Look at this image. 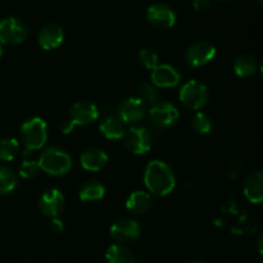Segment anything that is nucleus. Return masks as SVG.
Wrapping results in <instances>:
<instances>
[{"label": "nucleus", "instance_id": "f257e3e1", "mask_svg": "<svg viewBox=\"0 0 263 263\" xmlns=\"http://www.w3.org/2000/svg\"><path fill=\"white\" fill-rule=\"evenodd\" d=\"M144 182L149 193L159 197L168 195L176 185L174 170L163 161L153 159L146 166L144 172Z\"/></svg>", "mask_w": 263, "mask_h": 263}, {"label": "nucleus", "instance_id": "f03ea898", "mask_svg": "<svg viewBox=\"0 0 263 263\" xmlns=\"http://www.w3.org/2000/svg\"><path fill=\"white\" fill-rule=\"evenodd\" d=\"M37 163L41 171L45 174L51 176H63L71 170L72 159L64 149L49 146L40 154Z\"/></svg>", "mask_w": 263, "mask_h": 263}, {"label": "nucleus", "instance_id": "7ed1b4c3", "mask_svg": "<svg viewBox=\"0 0 263 263\" xmlns=\"http://www.w3.org/2000/svg\"><path fill=\"white\" fill-rule=\"evenodd\" d=\"M21 140L25 146V156L39 151L48 140V126L40 117H32L26 121L21 127Z\"/></svg>", "mask_w": 263, "mask_h": 263}, {"label": "nucleus", "instance_id": "20e7f679", "mask_svg": "<svg viewBox=\"0 0 263 263\" xmlns=\"http://www.w3.org/2000/svg\"><path fill=\"white\" fill-rule=\"evenodd\" d=\"M99 116L97 105L90 102H77L68 112V120L62 123L63 134H71L76 126H85L94 122Z\"/></svg>", "mask_w": 263, "mask_h": 263}, {"label": "nucleus", "instance_id": "39448f33", "mask_svg": "<svg viewBox=\"0 0 263 263\" xmlns=\"http://www.w3.org/2000/svg\"><path fill=\"white\" fill-rule=\"evenodd\" d=\"M180 102L192 110H199L207 104L208 89L204 84L198 80H190L185 82L179 92Z\"/></svg>", "mask_w": 263, "mask_h": 263}, {"label": "nucleus", "instance_id": "423d86ee", "mask_svg": "<svg viewBox=\"0 0 263 263\" xmlns=\"http://www.w3.org/2000/svg\"><path fill=\"white\" fill-rule=\"evenodd\" d=\"M27 35V25L20 18L7 17L0 21V44L18 45L26 40Z\"/></svg>", "mask_w": 263, "mask_h": 263}, {"label": "nucleus", "instance_id": "0eeeda50", "mask_svg": "<svg viewBox=\"0 0 263 263\" xmlns=\"http://www.w3.org/2000/svg\"><path fill=\"white\" fill-rule=\"evenodd\" d=\"M216 57V46L207 40L193 43L185 53V59L190 67H203L213 61Z\"/></svg>", "mask_w": 263, "mask_h": 263}, {"label": "nucleus", "instance_id": "6e6552de", "mask_svg": "<svg viewBox=\"0 0 263 263\" xmlns=\"http://www.w3.org/2000/svg\"><path fill=\"white\" fill-rule=\"evenodd\" d=\"M146 20L158 30H168L176 23V13L164 3H154L146 9Z\"/></svg>", "mask_w": 263, "mask_h": 263}, {"label": "nucleus", "instance_id": "1a4fd4ad", "mask_svg": "<svg viewBox=\"0 0 263 263\" xmlns=\"http://www.w3.org/2000/svg\"><path fill=\"white\" fill-rule=\"evenodd\" d=\"M149 117L156 127L167 128L174 126L180 117L179 109L168 102H158L149 109Z\"/></svg>", "mask_w": 263, "mask_h": 263}, {"label": "nucleus", "instance_id": "9d476101", "mask_svg": "<svg viewBox=\"0 0 263 263\" xmlns=\"http://www.w3.org/2000/svg\"><path fill=\"white\" fill-rule=\"evenodd\" d=\"M123 141H125L126 148L131 153L138 154V156L148 153L152 148L151 134L144 127H139V126L128 128L123 136Z\"/></svg>", "mask_w": 263, "mask_h": 263}, {"label": "nucleus", "instance_id": "9b49d317", "mask_svg": "<svg viewBox=\"0 0 263 263\" xmlns=\"http://www.w3.org/2000/svg\"><path fill=\"white\" fill-rule=\"evenodd\" d=\"M64 207H66V199L58 189L45 190L39 199V208L46 217L57 218L63 212Z\"/></svg>", "mask_w": 263, "mask_h": 263}, {"label": "nucleus", "instance_id": "f8f14e48", "mask_svg": "<svg viewBox=\"0 0 263 263\" xmlns=\"http://www.w3.org/2000/svg\"><path fill=\"white\" fill-rule=\"evenodd\" d=\"M110 235L120 244L133 243L140 236V225L133 218H120L110 228Z\"/></svg>", "mask_w": 263, "mask_h": 263}, {"label": "nucleus", "instance_id": "ddd939ff", "mask_svg": "<svg viewBox=\"0 0 263 263\" xmlns=\"http://www.w3.org/2000/svg\"><path fill=\"white\" fill-rule=\"evenodd\" d=\"M118 118L126 123H136L146 115V105L139 98H128L117 108Z\"/></svg>", "mask_w": 263, "mask_h": 263}, {"label": "nucleus", "instance_id": "4468645a", "mask_svg": "<svg viewBox=\"0 0 263 263\" xmlns=\"http://www.w3.org/2000/svg\"><path fill=\"white\" fill-rule=\"evenodd\" d=\"M152 84L156 87H174L181 81V74L171 64H158L154 69H152Z\"/></svg>", "mask_w": 263, "mask_h": 263}, {"label": "nucleus", "instance_id": "2eb2a0df", "mask_svg": "<svg viewBox=\"0 0 263 263\" xmlns=\"http://www.w3.org/2000/svg\"><path fill=\"white\" fill-rule=\"evenodd\" d=\"M64 40V31L57 23H48L43 26L37 35L39 45L44 50H54L62 45Z\"/></svg>", "mask_w": 263, "mask_h": 263}, {"label": "nucleus", "instance_id": "dca6fc26", "mask_svg": "<svg viewBox=\"0 0 263 263\" xmlns=\"http://www.w3.org/2000/svg\"><path fill=\"white\" fill-rule=\"evenodd\" d=\"M108 161H109L108 154L104 151L98 148L86 149L80 156V163H81L82 168L91 172H97L104 168L107 166Z\"/></svg>", "mask_w": 263, "mask_h": 263}, {"label": "nucleus", "instance_id": "f3484780", "mask_svg": "<svg viewBox=\"0 0 263 263\" xmlns=\"http://www.w3.org/2000/svg\"><path fill=\"white\" fill-rule=\"evenodd\" d=\"M244 195L252 203L263 202V172L254 171L244 181Z\"/></svg>", "mask_w": 263, "mask_h": 263}, {"label": "nucleus", "instance_id": "a211bd4d", "mask_svg": "<svg viewBox=\"0 0 263 263\" xmlns=\"http://www.w3.org/2000/svg\"><path fill=\"white\" fill-rule=\"evenodd\" d=\"M126 207L134 215H144L152 208V197L149 195V193L136 190V192L131 193L130 197L127 198Z\"/></svg>", "mask_w": 263, "mask_h": 263}, {"label": "nucleus", "instance_id": "6ab92c4d", "mask_svg": "<svg viewBox=\"0 0 263 263\" xmlns=\"http://www.w3.org/2000/svg\"><path fill=\"white\" fill-rule=\"evenodd\" d=\"M99 130L105 139L109 140H120L125 136L126 130L123 122L118 117H107L102 121Z\"/></svg>", "mask_w": 263, "mask_h": 263}, {"label": "nucleus", "instance_id": "aec40b11", "mask_svg": "<svg viewBox=\"0 0 263 263\" xmlns=\"http://www.w3.org/2000/svg\"><path fill=\"white\" fill-rule=\"evenodd\" d=\"M234 71L239 77H252L258 71V62L253 55L249 54H241L234 62Z\"/></svg>", "mask_w": 263, "mask_h": 263}, {"label": "nucleus", "instance_id": "412c9836", "mask_svg": "<svg viewBox=\"0 0 263 263\" xmlns=\"http://www.w3.org/2000/svg\"><path fill=\"white\" fill-rule=\"evenodd\" d=\"M107 263H135L133 252L122 244H113L105 252Z\"/></svg>", "mask_w": 263, "mask_h": 263}, {"label": "nucleus", "instance_id": "4be33fe9", "mask_svg": "<svg viewBox=\"0 0 263 263\" xmlns=\"http://www.w3.org/2000/svg\"><path fill=\"white\" fill-rule=\"evenodd\" d=\"M105 195V187L99 181H89L80 189L79 197L82 202H98Z\"/></svg>", "mask_w": 263, "mask_h": 263}, {"label": "nucleus", "instance_id": "5701e85b", "mask_svg": "<svg viewBox=\"0 0 263 263\" xmlns=\"http://www.w3.org/2000/svg\"><path fill=\"white\" fill-rule=\"evenodd\" d=\"M17 186V174L8 166H0V194L12 193Z\"/></svg>", "mask_w": 263, "mask_h": 263}, {"label": "nucleus", "instance_id": "b1692460", "mask_svg": "<svg viewBox=\"0 0 263 263\" xmlns=\"http://www.w3.org/2000/svg\"><path fill=\"white\" fill-rule=\"evenodd\" d=\"M20 151V144L14 138H4L0 140V162H10Z\"/></svg>", "mask_w": 263, "mask_h": 263}, {"label": "nucleus", "instance_id": "393cba45", "mask_svg": "<svg viewBox=\"0 0 263 263\" xmlns=\"http://www.w3.org/2000/svg\"><path fill=\"white\" fill-rule=\"evenodd\" d=\"M144 104H151L153 107L154 104L159 102L158 90L152 82H141L138 87V97Z\"/></svg>", "mask_w": 263, "mask_h": 263}, {"label": "nucleus", "instance_id": "a878e982", "mask_svg": "<svg viewBox=\"0 0 263 263\" xmlns=\"http://www.w3.org/2000/svg\"><path fill=\"white\" fill-rule=\"evenodd\" d=\"M192 126L194 128L195 133L200 134V135H207L212 131L213 128V121L208 115L203 112L195 113L194 117L192 120Z\"/></svg>", "mask_w": 263, "mask_h": 263}, {"label": "nucleus", "instance_id": "bb28decb", "mask_svg": "<svg viewBox=\"0 0 263 263\" xmlns=\"http://www.w3.org/2000/svg\"><path fill=\"white\" fill-rule=\"evenodd\" d=\"M39 171H40V167L36 161H25L20 167V176L25 180H31L35 179L37 176Z\"/></svg>", "mask_w": 263, "mask_h": 263}, {"label": "nucleus", "instance_id": "cd10ccee", "mask_svg": "<svg viewBox=\"0 0 263 263\" xmlns=\"http://www.w3.org/2000/svg\"><path fill=\"white\" fill-rule=\"evenodd\" d=\"M139 59L146 69H154L158 66V55L152 49H141L139 53Z\"/></svg>", "mask_w": 263, "mask_h": 263}, {"label": "nucleus", "instance_id": "c85d7f7f", "mask_svg": "<svg viewBox=\"0 0 263 263\" xmlns=\"http://www.w3.org/2000/svg\"><path fill=\"white\" fill-rule=\"evenodd\" d=\"M241 171H243V164H241L240 161H238V159H235V161H233L230 163V166H229V176L231 177V179H238L239 176H240Z\"/></svg>", "mask_w": 263, "mask_h": 263}, {"label": "nucleus", "instance_id": "c756f323", "mask_svg": "<svg viewBox=\"0 0 263 263\" xmlns=\"http://www.w3.org/2000/svg\"><path fill=\"white\" fill-rule=\"evenodd\" d=\"M64 229V225H63V221L59 220L58 217L57 218H51V222H50V230L53 231V233L55 234H59L62 233Z\"/></svg>", "mask_w": 263, "mask_h": 263}, {"label": "nucleus", "instance_id": "7c9ffc66", "mask_svg": "<svg viewBox=\"0 0 263 263\" xmlns=\"http://www.w3.org/2000/svg\"><path fill=\"white\" fill-rule=\"evenodd\" d=\"M211 2L212 0H193V7L199 12H203L211 7Z\"/></svg>", "mask_w": 263, "mask_h": 263}, {"label": "nucleus", "instance_id": "2f4dec72", "mask_svg": "<svg viewBox=\"0 0 263 263\" xmlns=\"http://www.w3.org/2000/svg\"><path fill=\"white\" fill-rule=\"evenodd\" d=\"M258 251H259V253L263 256V230L261 231V234H259V238H258Z\"/></svg>", "mask_w": 263, "mask_h": 263}, {"label": "nucleus", "instance_id": "473e14b6", "mask_svg": "<svg viewBox=\"0 0 263 263\" xmlns=\"http://www.w3.org/2000/svg\"><path fill=\"white\" fill-rule=\"evenodd\" d=\"M3 57V48H2V44H0V59H2Z\"/></svg>", "mask_w": 263, "mask_h": 263}, {"label": "nucleus", "instance_id": "72a5a7b5", "mask_svg": "<svg viewBox=\"0 0 263 263\" xmlns=\"http://www.w3.org/2000/svg\"><path fill=\"white\" fill-rule=\"evenodd\" d=\"M190 263H205V262H202V261H194V262H190Z\"/></svg>", "mask_w": 263, "mask_h": 263}, {"label": "nucleus", "instance_id": "f704fd0d", "mask_svg": "<svg viewBox=\"0 0 263 263\" xmlns=\"http://www.w3.org/2000/svg\"><path fill=\"white\" fill-rule=\"evenodd\" d=\"M261 72H262V74H263V62H262V64H261Z\"/></svg>", "mask_w": 263, "mask_h": 263}, {"label": "nucleus", "instance_id": "c9c22d12", "mask_svg": "<svg viewBox=\"0 0 263 263\" xmlns=\"http://www.w3.org/2000/svg\"><path fill=\"white\" fill-rule=\"evenodd\" d=\"M257 2H258L259 4H262V5H263V0H257Z\"/></svg>", "mask_w": 263, "mask_h": 263}]
</instances>
